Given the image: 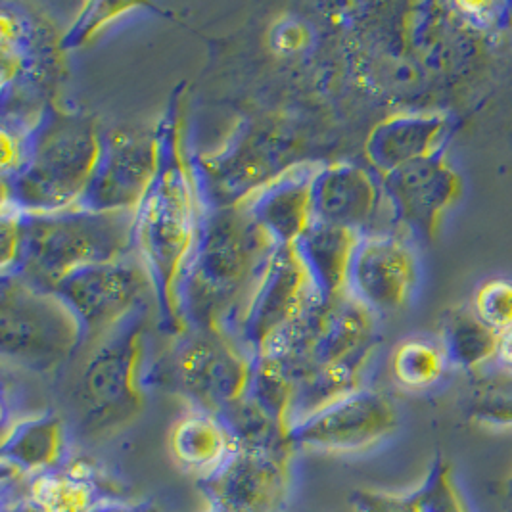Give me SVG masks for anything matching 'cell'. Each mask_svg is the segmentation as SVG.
<instances>
[{
	"label": "cell",
	"mask_w": 512,
	"mask_h": 512,
	"mask_svg": "<svg viewBox=\"0 0 512 512\" xmlns=\"http://www.w3.org/2000/svg\"><path fill=\"white\" fill-rule=\"evenodd\" d=\"M169 367L198 409L223 415L246 401L254 361L219 330L187 328L173 336Z\"/></svg>",
	"instance_id": "obj_10"
},
{
	"label": "cell",
	"mask_w": 512,
	"mask_h": 512,
	"mask_svg": "<svg viewBox=\"0 0 512 512\" xmlns=\"http://www.w3.org/2000/svg\"><path fill=\"white\" fill-rule=\"evenodd\" d=\"M497 336L472 309H451L442 323L443 353L447 363L465 371H480L493 361Z\"/></svg>",
	"instance_id": "obj_23"
},
{
	"label": "cell",
	"mask_w": 512,
	"mask_h": 512,
	"mask_svg": "<svg viewBox=\"0 0 512 512\" xmlns=\"http://www.w3.org/2000/svg\"><path fill=\"white\" fill-rule=\"evenodd\" d=\"M476 317L495 334L512 328V280L491 279L484 282L472 303Z\"/></svg>",
	"instance_id": "obj_29"
},
{
	"label": "cell",
	"mask_w": 512,
	"mask_h": 512,
	"mask_svg": "<svg viewBox=\"0 0 512 512\" xmlns=\"http://www.w3.org/2000/svg\"><path fill=\"white\" fill-rule=\"evenodd\" d=\"M321 296L294 246H277L229 338L252 361L267 355Z\"/></svg>",
	"instance_id": "obj_9"
},
{
	"label": "cell",
	"mask_w": 512,
	"mask_h": 512,
	"mask_svg": "<svg viewBox=\"0 0 512 512\" xmlns=\"http://www.w3.org/2000/svg\"><path fill=\"white\" fill-rule=\"evenodd\" d=\"M491 363L493 367L512 374V328L497 336V348Z\"/></svg>",
	"instance_id": "obj_34"
},
{
	"label": "cell",
	"mask_w": 512,
	"mask_h": 512,
	"mask_svg": "<svg viewBox=\"0 0 512 512\" xmlns=\"http://www.w3.org/2000/svg\"><path fill=\"white\" fill-rule=\"evenodd\" d=\"M64 457V426L52 415L16 422L2 440V461L14 472L39 476L56 470Z\"/></svg>",
	"instance_id": "obj_22"
},
{
	"label": "cell",
	"mask_w": 512,
	"mask_h": 512,
	"mask_svg": "<svg viewBox=\"0 0 512 512\" xmlns=\"http://www.w3.org/2000/svg\"><path fill=\"white\" fill-rule=\"evenodd\" d=\"M96 512H121V511H96Z\"/></svg>",
	"instance_id": "obj_36"
},
{
	"label": "cell",
	"mask_w": 512,
	"mask_h": 512,
	"mask_svg": "<svg viewBox=\"0 0 512 512\" xmlns=\"http://www.w3.org/2000/svg\"><path fill=\"white\" fill-rule=\"evenodd\" d=\"M137 213H22V248L12 273L52 290L73 271L137 256ZM8 275V273H6Z\"/></svg>",
	"instance_id": "obj_5"
},
{
	"label": "cell",
	"mask_w": 512,
	"mask_h": 512,
	"mask_svg": "<svg viewBox=\"0 0 512 512\" xmlns=\"http://www.w3.org/2000/svg\"><path fill=\"white\" fill-rule=\"evenodd\" d=\"M83 328V346H93L146 303L154 288L139 256L81 267L54 288Z\"/></svg>",
	"instance_id": "obj_11"
},
{
	"label": "cell",
	"mask_w": 512,
	"mask_h": 512,
	"mask_svg": "<svg viewBox=\"0 0 512 512\" xmlns=\"http://www.w3.org/2000/svg\"><path fill=\"white\" fill-rule=\"evenodd\" d=\"M384 200L373 171L350 162L321 163L311 187L313 221L353 233H373L374 217Z\"/></svg>",
	"instance_id": "obj_16"
},
{
	"label": "cell",
	"mask_w": 512,
	"mask_h": 512,
	"mask_svg": "<svg viewBox=\"0 0 512 512\" xmlns=\"http://www.w3.org/2000/svg\"><path fill=\"white\" fill-rule=\"evenodd\" d=\"M83 348V328L52 290L16 273L0 280V350L16 365L52 371Z\"/></svg>",
	"instance_id": "obj_7"
},
{
	"label": "cell",
	"mask_w": 512,
	"mask_h": 512,
	"mask_svg": "<svg viewBox=\"0 0 512 512\" xmlns=\"http://www.w3.org/2000/svg\"><path fill=\"white\" fill-rule=\"evenodd\" d=\"M509 491H511V495H512V478H511V482H509Z\"/></svg>",
	"instance_id": "obj_35"
},
{
	"label": "cell",
	"mask_w": 512,
	"mask_h": 512,
	"mask_svg": "<svg viewBox=\"0 0 512 512\" xmlns=\"http://www.w3.org/2000/svg\"><path fill=\"white\" fill-rule=\"evenodd\" d=\"M300 162L292 131L282 123L265 119L244 123L221 150L192 158L202 208L242 206Z\"/></svg>",
	"instance_id": "obj_6"
},
{
	"label": "cell",
	"mask_w": 512,
	"mask_h": 512,
	"mask_svg": "<svg viewBox=\"0 0 512 512\" xmlns=\"http://www.w3.org/2000/svg\"><path fill=\"white\" fill-rule=\"evenodd\" d=\"M355 512H422L417 489L411 493L361 491L355 493Z\"/></svg>",
	"instance_id": "obj_30"
},
{
	"label": "cell",
	"mask_w": 512,
	"mask_h": 512,
	"mask_svg": "<svg viewBox=\"0 0 512 512\" xmlns=\"http://www.w3.org/2000/svg\"><path fill=\"white\" fill-rule=\"evenodd\" d=\"M468 411L489 426H512V374L497 367L476 374Z\"/></svg>",
	"instance_id": "obj_26"
},
{
	"label": "cell",
	"mask_w": 512,
	"mask_h": 512,
	"mask_svg": "<svg viewBox=\"0 0 512 512\" xmlns=\"http://www.w3.org/2000/svg\"><path fill=\"white\" fill-rule=\"evenodd\" d=\"M154 303H146L93 344L81 376L85 417L96 426L131 419L140 409L148 325Z\"/></svg>",
	"instance_id": "obj_8"
},
{
	"label": "cell",
	"mask_w": 512,
	"mask_h": 512,
	"mask_svg": "<svg viewBox=\"0 0 512 512\" xmlns=\"http://www.w3.org/2000/svg\"><path fill=\"white\" fill-rule=\"evenodd\" d=\"M22 248V211L2 204L0 215V267L2 275L12 273Z\"/></svg>",
	"instance_id": "obj_31"
},
{
	"label": "cell",
	"mask_w": 512,
	"mask_h": 512,
	"mask_svg": "<svg viewBox=\"0 0 512 512\" xmlns=\"http://www.w3.org/2000/svg\"><path fill=\"white\" fill-rule=\"evenodd\" d=\"M447 365L442 346L426 340H405L392 357V373L397 382L409 390L434 386L440 382Z\"/></svg>",
	"instance_id": "obj_25"
},
{
	"label": "cell",
	"mask_w": 512,
	"mask_h": 512,
	"mask_svg": "<svg viewBox=\"0 0 512 512\" xmlns=\"http://www.w3.org/2000/svg\"><path fill=\"white\" fill-rule=\"evenodd\" d=\"M321 163L300 162L242 206L277 246H294L313 223L311 187Z\"/></svg>",
	"instance_id": "obj_18"
},
{
	"label": "cell",
	"mask_w": 512,
	"mask_h": 512,
	"mask_svg": "<svg viewBox=\"0 0 512 512\" xmlns=\"http://www.w3.org/2000/svg\"><path fill=\"white\" fill-rule=\"evenodd\" d=\"M158 167V131L104 135L102 156L79 206L106 213H137Z\"/></svg>",
	"instance_id": "obj_13"
},
{
	"label": "cell",
	"mask_w": 512,
	"mask_h": 512,
	"mask_svg": "<svg viewBox=\"0 0 512 512\" xmlns=\"http://www.w3.org/2000/svg\"><path fill=\"white\" fill-rule=\"evenodd\" d=\"M374 344L376 315L350 294L313 303L279 344L259 357L275 363L294 386L290 426L355 392Z\"/></svg>",
	"instance_id": "obj_2"
},
{
	"label": "cell",
	"mask_w": 512,
	"mask_h": 512,
	"mask_svg": "<svg viewBox=\"0 0 512 512\" xmlns=\"http://www.w3.org/2000/svg\"><path fill=\"white\" fill-rule=\"evenodd\" d=\"M419 263L411 246L396 234L359 236L351 257L348 294L373 315H392L411 302Z\"/></svg>",
	"instance_id": "obj_14"
},
{
	"label": "cell",
	"mask_w": 512,
	"mask_h": 512,
	"mask_svg": "<svg viewBox=\"0 0 512 512\" xmlns=\"http://www.w3.org/2000/svg\"><path fill=\"white\" fill-rule=\"evenodd\" d=\"M397 426L394 403L374 390L357 388L290 426L286 438L319 451L351 453L373 447Z\"/></svg>",
	"instance_id": "obj_12"
},
{
	"label": "cell",
	"mask_w": 512,
	"mask_h": 512,
	"mask_svg": "<svg viewBox=\"0 0 512 512\" xmlns=\"http://www.w3.org/2000/svg\"><path fill=\"white\" fill-rule=\"evenodd\" d=\"M384 200L397 221L420 238H434L445 213L459 200L463 181L438 152L380 179Z\"/></svg>",
	"instance_id": "obj_15"
},
{
	"label": "cell",
	"mask_w": 512,
	"mask_h": 512,
	"mask_svg": "<svg viewBox=\"0 0 512 512\" xmlns=\"http://www.w3.org/2000/svg\"><path fill=\"white\" fill-rule=\"evenodd\" d=\"M361 234L313 221L294 244L319 296L330 302L348 294L351 257Z\"/></svg>",
	"instance_id": "obj_21"
},
{
	"label": "cell",
	"mask_w": 512,
	"mask_h": 512,
	"mask_svg": "<svg viewBox=\"0 0 512 512\" xmlns=\"http://www.w3.org/2000/svg\"><path fill=\"white\" fill-rule=\"evenodd\" d=\"M422 512H470L453 466L438 459L417 489Z\"/></svg>",
	"instance_id": "obj_27"
},
{
	"label": "cell",
	"mask_w": 512,
	"mask_h": 512,
	"mask_svg": "<svg viewBox=\"0 0 512 512\" xmlns=\"http://www.w3.org/2000/svg\"><path fill=\"white\" fill-rule=\"evenodd\" d=\"M449 117L438 112H409L376 123L365 142V156L382 179L397 169L442 152Z\"/></svg>",
	"instance_id": "obj_19"
},
{
	"label": "cell",
	"mask_w": 512,
	"mask_h": 512,
	"mask_svg": "<svg viewBox=\"0 0 512 512\" xmlns=\"http://www.w3.org/2000/svg\"><path fill=\"white\" fill-rule=\"evenodd\" d=\"M139 4H121V2H89L83 6L68 33L62 37L60 45L64 48H77L87 45L106 25L117 18L137 10Z\"/></svg>",
	"instance_id": "obj_28"
},
{
	"label": "cell",
	"mask_w": 512,
	"mask_h": 512,
	"mask_svg": "<svg viewBox=\"0 0 512 512\" xmlns=\"http://www.w3.org/2000/svg\"><path fill=\"white\" fill-rule=\"evenodd\" d=\"M91 470L85 463L33 476L29 503L41 512H96Z\"/></svg>",
	"instance_id": "obj_24"
},
{
	"label": "cell",
	"mask_w": 512,
	"mask_h": 512,
	"mask_svg": "<svg viewBox=\"0 0 512 512\" xmlns=\"http://www.w3.org/2000/svg\"><path fill=\"white\" fill-rule=\"evenodd\" d=\"M284 484V459L271 440H240L233 459L211 478L219 512H265Z\"/></svg>",
	"instance_id": "obj_17"
},
{
	"label": "cell",
	"mask_w": 512,
	"mask_h": 512,
	"mask_svg": "<svg viewBox=\"0 0 512 512\" xmlns=\"http://www.w3.org/2000/svg\"><path fill=\"white\" fill-rule=\"evenodd\" d=\"M275 248L244 206L204 210L179 288L185 330L229 336Z\"/></svg>",
	"instance_id": "obj_3"
},
{
	"label": "cell",
	"mask_w": 512,
	"mask_h": 512,
	"mask_svg": "<svg viewBox=\"0 0 512 512\" xmlns=\"http://www.w3.org/2000/svg\"><path fill=\"white\" fill-rule=\"evenodd\" d=\"M104 135L91 117L43 108L25 133L22 163L2 175V204L22 213L79 206L102 156Z\"/></svg>",
	"instance_id": "obj_4"
},
{
	"label": "cell",
	"mask_w": 512,
	"mask_h": 512,
	"mask_svg": "<svg viewBox=\"0 0 512 512\" xmlns=\"http://www.w3.org/2000/svg\"><path fill=\"white\" fill-rule=\"evenodd\" d=\"M273 37H275V48L279 52H296L303 47V43L307 39L302 25L296 24L292 20L280 24L277 31L273 33Z\"/></svg>",
	"instance_id": "obj_33"
},
{
	"label": "cell",
	"mask_w": 512,
	"mask_h": 512,
	"mask_svg": "<svg viewBox=\"0 0 512 512\" xmlns=\"http://www.w3.org/2000/svg\"><path fill=\"white\" fill-rule=\"evenodd\" d=\"M187 93L177 89L158 131V167L137 210L135 248L154 288L158 326L165 336L185 332L179 288L202 221V202L187 150Z\"/></svg>",
	"instance_id": "obj_1"
},
{
	"label": "cell",
	"mask_w": 512,
	"mask_h": 512,
	"mask_svg": "<svg viewBox=\"0 0 512 512\" xmlns=\"http://www.w3.org/2000/svg\"><path fill=\"white\" fill-rule=\"evenodd\" d=\"M169 447L173 459L185 470L211 480L233 459L240 438L223 415L194 409L173 424Z\"/></svg>",
	"instance_id": "obj_20"
},
{
	"label": "cell",
	"mask_w": 512,
	"mask_h": 512,
	"mask_svg": "<svg viewBox=\"0 0 512 512\" xmlns=\"http://www.w3.org/2000/svg\"><path fill=\"white\" fill-rule=\"evenodd\" d=\"M455 8L459 10V16L465 20L466 24L482 31H491L493 27L503 25L507 18L505 10L509 8V4L465 2V4H455Z\"/></svg>",
	"instance_id": "obj_32"
}]
</instances>
